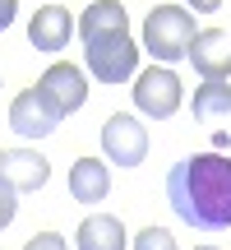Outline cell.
<instances>
[{
  "mask_svg": "<svg viewBox=\"0 0 231 250\" xmlns=\"http://www.w3.org/2000/svg\"><path fill=\"white\" fill-rule=\"evenodd\" d=\"M134 250H176V236H171L167 227H143V232L134 236Z\"/></svg>",
  "mask_w": 231,
  "mask_h": 250,
  "instance_id": "cell-15",
  "label": "cell"
},
{
  "mask_svg": "<svg viewBox=\"0 0 231 250\" xmlns=\"http://www.w3.org/2000/svg\"><path fill=\"white\" fill-rule=\"evenodd\" d=\"M60 121H65V116L42 98L37 83H33V88H23V93L14 98V107H9V130H19L23 139H46Z\"/></svg>",
  "mask_w": 231,
  "mask_h": 250,
  "instance_id": "cell-7",
  "label": "cell"
},
{
  "mask_svg": "<svg viewBox=\"0 0 231 250\" xmlns=\"http://www.w3.org/2000/svg\"><path fill=\"white\" fill-rule=\"evenodd\" d=\"M70 33H74V19H70L65 5H42L33 14V23H28V42L37 51H60L70 42Z\"/></svg>",
  "mask_w": 231,
  "mask_h": 250,
  "instance_id": "cell-10",
  "label": "cell"
},
{
  "mask_svg": "<svg viewBox=\"0 0 231 250\" xmlns=\"http://www.w3.org/2000/svg\"><path fill=\"white\" fill-rule=\"evenodd\" d=\"M185 102V88H180V74L167 70V65H153L134 79V107L153 121H171Z\"/></svg>",
  "mask_w": 231,
  "mask_h": 250,
  "instance_id": "cell-4",
  "label": "cell"
},
{
  "mask_svg": "<svg viewBox=\"0 0 231 250\" xmlns=\"http://www.w3.org/2000/svg\"><path fill=\"white\" fill-rule=\"evenodd\" d=\"M194 250H217V246H194Z\"/></svg>",
  "mask_w": 231,
  "mask_h": 250,
  "instance_id": "cell-20",
  "label": "cell"
},
{
  "mask_svg": "<svg viewBox=\"0 0 231 250\" xmlns=\"http://www.w3.org/2000/svg\"><path fill=\"white\" fill-rule=\"evenodd\" d=\"M190 61L208 79H231V33L227 28H199L190 42Z\"/></svg>",
  "mask_w": 231,
  "mask_h": 250,
  "instance_id": "cell-9",
  "label": "cell"
},
{
  "mask_svg": "<svg viewBox=\"0 0 231 250\" xmlns=\"http://www.w3.org/2000/svg\"><path fill=\"white\" fill-rule=\"evenodd\" d=\"M83 61H88L97 83H125L139 70V46L130 42V33H107V37L83 42Z\"/></svg>",
  "mask_w": 231,
  "mask_h": 250,
  "instance_id": "cell-3",
  "label": "cell"
},
{
  "mask_svg": "<svg viewBox=\"0 0 231 250\" xmlns=\"http://www.w3.org/2000/svg\"><path fill=\"white\" fill-rule=\"evenodd\" d=\"M185 5H194V9H199V14H213V9H217V5H222V0H185Z\"/></svg>",
  "mask_w": 231,
  "mask_h": 250,
  "instance_id": "cell-19",
  "label": "cell"
},
{
  "mask_svg": "<svg viewBox=\"0 0 231 250\" xmlns=\"http://www.w3.org/2000/svg\"><path fill=\"white\" fill-rule=\"evenodd\" d=\"M79 250H125V223L120 218H111V213H93V218H83L79 223Z\"/></svg>",
  "mask_w": 231,
  "mask_h": 250,
  "instance_id": "cell-12",
  "label": "cell"
},
{
  "mask_svg": "<svg viewBox=\"0 0 231 250\" xmlns=\"http://www.w3.org/2000/svg\"><path fill=\"white\" fill-rule=\"evenodd\" d=\"M23 250H70V246H65L56 232H37V236H33V241H28Z\"/></svg>",
  "mask_w": 231,
  "mask_h": 250,
  "instance_id": "cell-17",
  "label": "cell"
},
{
  "mask_svg": "<svg viewBox=\"0 0 231 250\" xmlns=\"http://www.w3.org/2000/svg\"><path fill=\"white\" fill-rule=\"evenodd\" d=\"M102 148H107V162H120V167H139L148 158V130H143L134 116L116 111L102 125Z\"/></svg>",
  "mask_w": 231,
  "mask_h": 250,
  "instance_id": "cell-5",
  "label": "cell"
},
{
  "mask_svg": "<svg viewBox=\"0 0 231 250\" xmlns=\"http://www.w3.org/2000/svg\"><path fill=\"white\" fill-rule=\"evenodd\" d=\"M14 213H19V195H14L9 186H0V232L14 223Z\"/></svg>",
  "mask_w": 231,
  "mask_h": 250,
  "instance_id": "cell-16",
  "label": "cell"
},
{
  "mask_svg": "<svg viewBox=\"0 0 231 250\" xmlns=\"http://www.w3.org/2000/svg\"><path fill=\"white\" fill-rule=\"evenodd\" d=\"M194 33H199V28H194V14L180 9V5H153L148 19H143V46H148L162 65L185 61Z\"/></svg>",
  "mask_w": 231,
  "mask_h": 250,
  "instance_id": "cell-2",
  "label": "cell"
},
{
  "mask_svg": "<svg viewBox=\"0 0 231 250\" xmlns=\"http://www.w3.org/2000/svg\"><path fill=\"white\" fill-rule=\"evenodd\" d=\"M231 116V83L227 79H208L204 88H194V121L217 125Z\"/></svg>",
  "mask_w": 231,
  "mask_h": 250,
  "instance_id": "cell-14",
  "label": "cell"
},
{
  "mask_svg": "<svg viewBox=\"0 0 231 250\" xmlns=\"http://www.w3.org/2000/svg\"><path fill=\"white\" fill-rule=\"evenodd\" d=\"M14 9H19V0H0V33L14 23Z\"/></svg>",
  "mask_w": 231,
  "mask_h": 250,
  "instance_id": "cell-18",
  "label": "cell"
},
{
  "mask_svg": "<svg viewBox=\"0 0 231 250\" xmlns=\"http://www.w3.org/2000/svg\"><path fill=\"white\" fill-rule=\"evenodd\" d=\"M79 33H83V42H93V37H107V33H130V14H125L116 0H93V5L83 9Z\"/></svg>",
  "mask_w": 231,
  "mask_h": 250,
  "instance_id": "cell-13",
  "label": "cell"
},
{
  "mask_svg": "<svg viewBox=\"0 0 231 250\" xmlns=\"http://www.w3.org/2000/svg\"><path fill=\"white\" fill-rule=\"evenodd\" d=\"M51 181V167H46L42 153L33 148H0V186H9L14 195H33Z\"/></svg>",
  "mask_w": 231,
  "mask_h": 250,
  "instance_id": "cell-8",
  "label": "cell"
},
{
  "mask_svg": "<svg viewBox=\"0 0 231 250\" xmlns=\"http://www.w3.org/2000/svg\"><path fill=\"white\" fill-rule=\"evenodd\" d=\"M70 195L79 199V204H102V199L111 195V171H107V162L79 158L70 167Z\"/></svg>",
  "mask_w": 231,
  "mask_h": 250,
  "instance_id": "cell-11",
  "label": "cell"
},
{
  "mask_svg": "<svg viewBox=\"0 0 231 250\" xmlns=\"http://www.w3.org/2000/svg\"><path fill=\"white\" fill-rule=\"evenodd\" d=\"M167 199L180 223L199 232L231 227V158L227 153H190L167 171Z\"/></svg>",
  "mask_w": 231,
  "mask_h": 250,
  "instance_id": "cell-1",
  "label": "cell"
},
{
  "mask_svg": "<svg viewBox=\"0 0 231 250\" xmlns=\"http://www.w3.org/2000/svg\"><path fill=\"white\" fill-rule=\"evenodd\" d=\"M37 88H42V98L51 102L60 116H70V111H79L83 102H88V79H83V70L74 61H56L51 70L37 79Z\"/></svg>",
  "mask_w": 231,
  "mask_h": 250,
  "instance_id": "cell-6",
  "label": "cell"
}]
</instances>
